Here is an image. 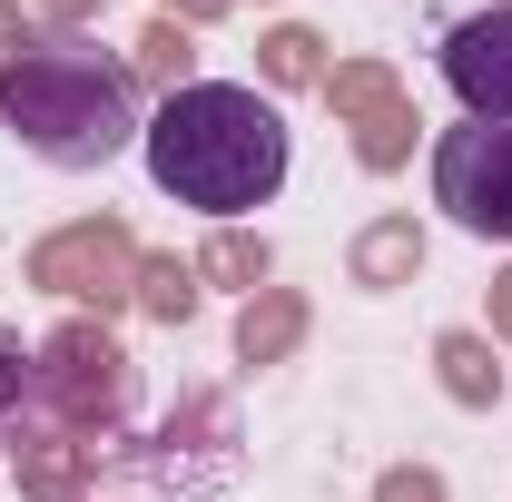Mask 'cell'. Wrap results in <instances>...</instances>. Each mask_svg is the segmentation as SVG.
<instances>
[{
	"instance_id": "cell-17",
	"label": "cell",
	"mask_w": 512,
	"mask_h": 502,
	"mask_svg": "<svg viewBox=\"0 0 512 502\" xmlns=\"http://www.w3.org/2000/svg\"><path fill=\"white\" fill-rule=\"evenodd\" d=\"M375 502H444V473L434 463H394V473H375Z\"/></svg>"
},
{
	"instance_id": "cell-6",
	"label": "cell",
	"mask_w": 512,
	"mask_h": 502,
	"mask_svg": "<svg viewBox=\"0 0 512 502\" xmlns=\"http://www.w3.org/2000/svg\"><path fill=\"white\" fill-rule=\"evenodd\" d=\"M325 99H335V119L355 128V168H375V178H394L404 158H414V99H404V79L384 60H335L325 69Z\"/></svg>"
},
{
	"instance_id": "cell-5",
	"label": "cell",
	"mask_w": 512,
	"mask_h": 502,
	"mask_svg": "<svg viewBox=\"0 0 512 502\" xmlns=\"http://www.w3.org/2000/svg\"><path fill=\"white\" fill-rule=\"evenodd\" d=\"M434 207L463 237H512V128L463 119L434 148Z\"/></svg>"
},
{
	"instance_id": "cell-1",
	"label": "cell",
	"mask_w": 512,
	"mask_h": 502,
	"mask_svg": "<svg viewBox=\"0 0 512 502\" xmlns=\"http://www.w3.org/2000/svg\"><path fill=\"white\" fill-rule=\"evenodd\" d=\"M138 148H148V178L178 207H207V217H247L286 188V119L237 79L168 89V109L138 128Z\"/></svg>"
},
{
	"instance_id": "cell-2",
	"label": "cell",
	"mask_w": 512,
	"mask_h": 502,
	"mask_svg": "<svg viewBox=\"0 0 512 502\" xmlns=\"http://www.w3.org/2000/svg\"><path fill=\"white\" fill-rule=\"evenodd\" d=\"M0 119L50 168H109L138 138V79L109 50H89L79 30H60V40H30L20 60H0Z\"/></svg>"
},
{
	"instance_id": "cell-9",
	"label": "cell",
	"mask_w": 512,
	"mask_h": 502,
	"mask_svg": "<svg viewBox=\"0 0 512 502\" xmlns=\"http://www.w3.org/2000/svg\"><path fill=\"white\" fill-rule=\"evenodd\" d=\"M306 345V296L296 286H256L247 315H237V365H286Z\"/></svg>"
},
{
	"instance_id": "cell-13",
	"label": "cell",
	"mask_w": 512,
	"mask_h": 502,
	"mask_svg": "<svg viewBox=\"0 0 512 502\" xmlns=\"http://www.w3.org/2000/svg\"><path fill=\"white\" fill-rule=\"evenodd\" d=\"M197 276H207V286H237V296H256V286H266V237H247V227H217V237L197 247Z\"/></svg>"
},
{
	"instance_id": "cell-7",
	"label": "cell",
	"mask_w": 512,
	"mask_h": 502,
	"mask_svg": "<svg viewBox=\"0 0 512 502\" xmlns=\"http://www.w3.org/2000/svg\"><path fill=\"white\" fill-rule=\"evenodd\" d=\"M444 79H453V99H463L473 119L512 128V0L444 30Z\"/></svg>"
},
{
	"instance_id": "cell-14",
	"label": "cell",
	"mask_w": 512,
	"mask_h": 502,
	"mask_svg": "<svg viewBox=\"0 0 512 502\" xmlns=\"http://www.w3.org/2000/svg\"><path fill=\"white\" fill-rule=\"evenodd\" d=\"M138 315L188 325V315H197V266H178V256H138Z\"/></svg>"
},
{
	"instance_id": "cell-15",
	"label": "cell",
	"mask_w": 512,
	"mask_h": 502,
	"mask_svg": "<svg viewBox=\"0 0 512 502\" xmlns=\"http://www.w3.org/2000/svg\"><path fill=\"white\" fill-rule=\"evenodd\" d=\"M188 60H197L188 20H168V10H158V20L138 30V69H128V79H158V89H188Z\"/></svg>"
},
{
	"instance_id": "cell-4",
	"label": "cell",
	"mask_w": 512,
	"mask_h": 502,
	"mask_svg": "<svg viewBox=\"0 0 512 502\" xmlns=\"http://www.w3.org/2000/svg\"><path fill=\"white\" fill-rule=\"evenodd\" d=\"M30 286L40 296H69V306H138V237H128L119 217H79L60 237H40L30 247Z\"/></svg>"
},
{
	"instance_id": "cell-19",
	"label": "cell",
	"mask_w": 512,
	"mask_h": 502,
	"mask_svg": "<svg viewBox=\"0 0 512 502\" xmlns=\"http://www.w3.org/2000/svg\"><path fill=\"white\" fill-rule=\"evenodd\" d=\"M158 10H168V20H188V30H197V20H227V0H158Z\"/></svg>"
},
{
	"instance_id": "cell-21",
	"label": "cell",
	"mask_w": 512,
	"mask_h": 502,
	"mask_svg": "<svg viewBox=\"0 0 512 502\" xmlns=\"http://www.w3.org/2000/svg\"><path fill=\"white\" fill-rule=\"evenodd\" d=\"M40 10H50V20H69V30H79V20H99L109 0H40Z\"/></svg>"
},
{
	"instance_id": "cell-20",
	"label": "cell",
	"mask_w": 512,
	"mask_h": 502,
	"mask_svg": "<svg viewBox=\"0 0 512 502\" xmlns=\"http://www.w3.org/2000/svg\"><path fill=\"white\" fill-rule=\"evenodd\" d=\"M493 335H503V345H512V266H503V276H493Z\"/></svg>"
},
{
	"instance_id": "cell-11",
	"label": "cell",
	"mask_w": 512,
	"mask_h": 502,
	"mask_svg": "<svg viewBox=\"0 0 512 502\" xmlns=\"http://www.w3.org/2000/svg\"><path fill=\"white\" fill-rule=\"evenodd\" d=\"M434 375H444L453 404H503V365H493V335H473V325H453V335H434Z\"/></svg>"
},
{
	"instance_id": "cell-3",
	"label": "cell",
	"mask_w": 512,
	"mask_h": 502,
	"mask_svg": "<svg viewBox=\"0 0 512 502\" xmlns=\"http://www.w3.org/2000/svg\"><path fill=\"white\" fill-rule=\"evenodd\" d=\"M30 404L69 424V434H119L128 404H138V365L119 355V335L99 315H69L60 335L30 355Z\"/></svg>"
},
{
	"instance_id": "cell-12",
	"label": "cell",
	"mask_w": 512,
	"mask_h": 502,
	"mask_svg": "<svg viewBox=\"0 0 512 502\" xmlns=\"http://www.w3.org/2000/svg\"><path fill=\"white\" fill-rule=\"evenodd\" d=\"M256 69H266V79H276V89H325V40L316 30H306V20H286V30H266V40H256Z\"/></svg>"
},
{
	"instance_id": "cell-8",
	"label": "cell",
	"mask_w": 512,
	"mask_h": 502,
	"mask_svg": "<svg viewBox=\"0 0 512 502\" xmlns=\"http://www.w3.org/2000/svg\"><path fill=\"white\" fill-rule=\"evenodd\" d=\"M89 453H99V443L69 434V424H50V414H40V424H20V443H10L20 493H30V502H79V493H89Z\"/></svg>"
},
{
	"instance_id": "cell-18",
	"label": "cell",
	"mask_w": 512,
	"mask_h": 502,
	"mask_svg": "<svg viewBox=\"0 0 512 502\" xmlns=\"http://www.w3.org/2000/svg\"><path fill=\"white\" fill-rule=\"evenodd\" d=\"M30 50V20H20V0H0V60H20Z\"/></svg>"
},
{
	"instance_id": "cell-10",
	"label": "cell",
	"mask_w": 512,
	"mask_h": 502,
	"mask_svg": "<svg viewBox=\"0 0 512 502\" xmlns=\"http://www.w3.org/2000/svg\"><path fill=\"white\" fill-rule=\"evenodd\" d=\"M345 266H355V286H375V296L384 286H414V276H424V227H414V217H375Z\"/></svg>"
},
{
	"instance_id": "cell-16",
	"label": "cell",
	"mask_w": 512,
	"mask_h": 502,
	"mask_svg": "<svg viewBox=\"0 0 512 502\" xmlns=\"http://www.w3.org/2000/svg\"><path fill=\"white\" fill-rule=\"evenodd\" d=\"M20 404H30V355H20V335L0 325V453H10V424H20Z\"/></svg>"
}]
</instances>
